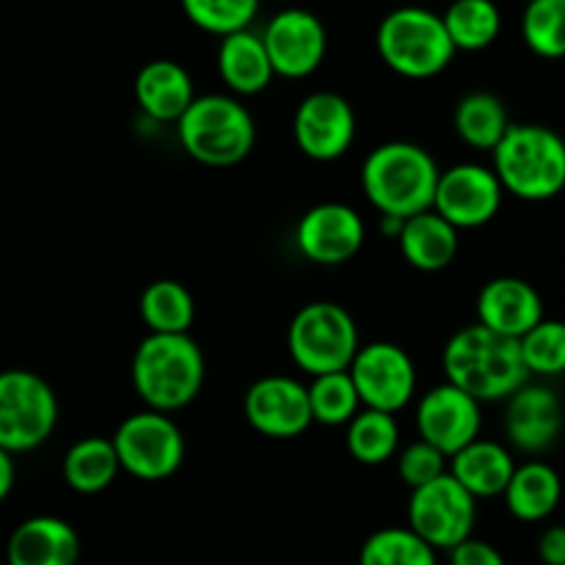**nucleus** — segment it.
Masks as SVG:
<instances>
[{"label": "nucleus", "mask_w": 565, "mask_h": 565, "mask_svg": "<svg viewBox=\"0 0 565 565\" xmlns=\"http://www.w3.org/2000/svg\"><path fill=\"white\" fill-rule=\"evenodd\" d=\"M441 367L450 384L461 386L480 403L508 401L530 381L522 342L483 323L467 326L450 337Z\"/></svg>", "instance_id": "1"}, {"label": "nucleus", "mask_w": 565, "mask_h": 565, "mask_svg": "<svg viewBox=\"0 0 565 565\" xmlns=\"http://www.w3.org/2000/svg\"><path fill=\"white\" fill-rule=\"evenodd\" d=\"M441 171L434 154L412 141H390L367 154L362 191L381 215H412L434 210Z\"/></svg>", "instance_id": "2"}, {"label": "nucleus", "mask_w": 565, "mask_h": 565, "mask_svg": "<svg viewBox=\"0 0 565 565\" xmlns=\"http://www.w3.org/2000/svg\"><path fill=\"white\" fill-rule=\"evenodd\" d=\"M132 386L154 412H180L199 397L204 386V353L191 334H158L132 353Z\"/></svg>", "instance_id": "3"}, {"label": "nucleus", "mask_w": 565, "mask_h": 565, "mask_svg": "<svg viewBox=\"0 0 565 565\" xmlns=\"http://www.w3.org/2000/svg\"><path fill=\"white\" fill-rule=\"evenodd\" d=\"M494 171L522 202H550L565 191V141L544 125H511L494 149Z\"/></svg>", "instance_id": "4"}, {"label": "nucleus", "mask_w": 565, "mask_h": 565, "mask_svg": "<svg viewBox=\"0 0 565 565\" xmlns=\"http://www.w3.org/2000/svg\"><path fill=\"white\" fill-rule=\"evenodd\" d=\"M375 47L392 72L412 81L436 77L458 53L445 17L423 6H401L381 20Z\"/></svg>", "instance_id": "5"}, {"label": "nucleus", "mask_w": 565, "mask_h": 565, "mask_svg": "<svg viewBox=\"0 0 565 565\" xmlns=\"http://www.w3.org/2000/svg\"><path fill=\"white\" fill-rule=\"evenodd\" d=\"M182 149L196 163L226 169L248 158L257 141V127L246 105L226 94H204L177 121Z\"/></svg>", "instance_id": "6"}, {"label": "nucleus", "mask_w": 565, "mask_h": 565, "mask_svg": "<svg viewBox=\"0 0 565 565\" xmlns=\"http://www.w3.org/2000/svg\"><path fill=\"white\" fill-rule=\"evenodd\" d=\"M359 348L356 320L334 301L307 303L287 329V351L309 375L351 370Z\"/></svg>", "instance_id": "7"}, {"label": "nucleus", "mask_w": 565, "mask_h": 565, "mask_svg": "<svg viewBox=\"0 0 565 565\" xmlns=\"http://www.w3.org/2000/svg\"><path fill=\"white\" fill-rule=\"evenodd\" d=\"M58 423V401L42 375L6 370L0 375V450L14 456L42 447Z\"/></svg>", "instance_id": "8"}, {"label": "nucleus", "mask_w": 565, "mask_h": 565, "mask_svg": "<svg viewBox=\"0 0 565 565\" xmlns=\"http://www.w3.org/2000/svg\"><path fill=\"white\" fill-rule=\"evenodd\" d=\"M119 452L121 472L132 475L143 483L169 480L185 458V439L174 419L166 412L130 414L110 436Z\"/></svg>", "instance_id": "9"}, {"label": "nucleus", "mask_w": 565, "mask_h": 565, "mask_svg": "<svg viewBox=\"0 0 565 565\" xmlns=\"http://www.w3.org/2000/svg\"><path fill=\"white\" fill-rule=\"evenodd\" d=\"M478 522V497L452 472H445L434 483L419 486L408 500V527L417 530L436 550H456L472 539Z\"/></svg>", "instance_id": "10"}, {"label": "nucleus", "mask_w": 565, "mask_h": 565, "mask_svg": "<svg viewBox=\"0 0 565 565\" xmlns=\"http://www.w3.org/2000/svg\"><path fill=\"white\" fill-rule=\"evenodd\" d=\"M351 375L367 408L397 414L417 392V367L395 342H370L359 348Z\"/></svg>", "instance_id": "11"}, {"label": "nucleus", "mask_w": 565, "mask_h": 565, "mask_svg": "<svg viewBox=\"0 0 565 565\" xmlns=\"http://www.w3.org/2000/svg\"><path fill=\"white\" fill-rule=\"evenodd\" d=\"M243 414L248 425L268 439H296L315 423L309 386L290 375L254 381L243 401Z\"/></svg>", "instance_id": "12"}, {"label": "nucleus", "mask_w": 565, "mask_h": 565, "mask_svg": "<svg viewBox=\"0 0 565 565\" xmlns=\"http://www.w3.org/2000/svg\"><path fill=\"white\" fill-rule=\"evenodd\" d=\"M292 136L298 149L318 163L342 158L356 138L353 105L334 92L309 94L292 116Z\"/></svg>", "instance_id": "13"}, {"label": "nucleus", "mask_w": 565, "mask_h": 565, "mask_svg": "<svg viewBox=\"0 0 565 565\" xmlns=\"http://www.w3.org/2000/svg\"><path fill=\"white\" fill-rule=\"evenodd\" d=\"M502 196L505 185L494 169L480 163H458L441 171L434 210L458 230H478L500 213Z\"/></svg>", "instance_id": "14"}, {"label": "nucleus", "mask_w": 565, "mask_h": 565, "mask_svg": "<svg viewBox=\"0 0 565 565\" xmlns=\"http://www.w3.org/2000/svg\"><path fill=\"white\" fill-rule=\"evenodd\" d=\"M480 425H483V414H480L478 397L450 381L425 392L417 406L419 439L436 445L450 458L480 439Z\"/></svg>", "instance_id": "15"}, {"label": "nucleus", "mask_w": 565, "mask_h": 565, "mask_svg": "<svg viewBox=\"0 0 565 565\" xmlns=\"http://www.w3.org/2000/svg\"><path fill=\"white\" fill-rule=\"evenodd\" d=\"M263 39L276 75L290 81H301L318 72L329 50L323 22L307 9H285L270 17Z\"/></svg>", "instance_id": "16"}, {"label": "nucleus", "mask_w": 565, "mask_h": 565, "mask_svg": "<svg viewBox=\"0 0 565 565\" xmlns=\"http://www.w3.org/2000/svg\"><path fill=\"white\" fill-rule=\"evenodd\" d=\"M364 221L342 202L309 207L296 226V243L315 265H342L359 254L364 243Z\"/></svg>", "instance_id": "17"}, {"label": "nucleus", "mask_w": 565, "mask_h": 565, "mask_svg": "<svg viewBox=\"0 0 565 565\" xmlns=\"http://www.w3.org/2000/svg\"><path fill=\"white\" fill-rule=\"evenodd\" d=\"M508 441L524 456L552 450L563 434V403L546 384H524L508 397L505 408Z\"/></svg>", "instance_id": "18"}, {"label": "nucleus", "mask_w": 565, "mask_h": 565, "mask_svg": "<svg viewBox=\"0 0 565 565\" xmlns=\"http://www.w3.org/2000/svg\"><path fill=\"white\" fill-rule=\"evenodd\" d=\"M544 320V301L530 281L516 276L491 279L478 296V323L522 340Z\"/></svg>", "instance_id": "19"}, {"label": "nucleus", "mask_w": 565, "mask_h": 565, "mask_svg": "<svg viewBox=\"0 0 565 565\" xmlns=\"http://www.w3.org/2000/svg\"><path fill=\"white\" fill-rule=\"evenodd\" d=\"M81 539L58 516H31L17 524L6 550L9 565H77Z\"/></svg>", "instance_id": "20"}, {"label": "nucleus", "mask_w": 565, "mask_h": 565, "mask_svg": "<svg viewBox=\"0 0 565 565\" xmlns=\"http://www.w3.org/2000/svg\"><path fill=\"white\" fill-rule=\"evenodd\" d=\"M138 108L154 121H180L182 114L193 105V81L177 61L158 58L141 66L136 83Z\"/></svg>", "instance_id": "21"}, {"label": "nucleus", "mask_w": 565, "mask_h": 565, "mask_svg": "<svg viewBox=\"0 0 565 565\" xmlns=\"http://www.w3.org/2000/svg\"><path fill=\"white\" fill-rule=\"evenodd\" d=\"M218 75L226 83V88L241 94V97H254V94L265 92L276 75L265 39L248 28L221 39Z\"/></svg>", "instance_id": "22"}, {"label": "nucleus", "mask_w": 565, "mask_h": 565, "mask_svg": "<svg viewBox=\"0 0 565 565\" xmlns=\"http://www.w3.org/2000/svg\"><path fill=\"white\" fill-rule=\"evenodd\" d=\"M397 246H401L403 259L412 268L423 270V274H436V270H445L456 259L458 226L450 224L436 210H425V213L406 218V226L397 237Z\"/></svg>", "instance_id": "23"}, {"label": "nucleus", "mask_w": 565, "mask_h": 565, "mask_svg": "<svg viewBox=\"0 0 565 565\" xmlns=\"http://www.w3.org/2000/svg\"><path fill=\"white\" fill-rule=\"evenodd\" d=\"M450 472L472 491L478 500H491V497H502L511 486L516 463L508 447L500 441L475 439L463 450H458L450 458Z\"/></svg>", "instance_id": "24"}, {"label": "nucleus", "mask_w": 565, "mask_h": 565, "mask_svg": "<svg viewBox=\"0 0 565 565\" xmlns=\"http://www.w3.org/2000/svg\"><path fill=\"white\" fill-rule=\"evenodd\" d=\"M505 508L519 522H544L563 500V480L546 461H527L516 467L505 494Z\"/></svg>", "instance_id": "25"}, {"label": "nucleus", "mask_w": 565, "mask_h": 565, "mask_svg": "<svg viewBox=\"0 0 565 565\" xmlns=\"http://www.w3.org/2000/svg\"><path fill=\"white\" fill-rule=\"evenodd\" d=\"M121 472L119 452L114 439L105 436H86L66 450L64 480L77 494H99L108 489Z\"/></svg>", "instance_id": "26"}, {"label": "nucleus", "mask_w": 565, "mask_h": 565, "mask_svg": "<svg viewBox=\"0 0 565 565\" xmlns=\"http://www.w3.org/2000/svg\"><path fill=\"white\" fill-rule=\"evenodd\" d=\"M452 125L463 143L483 152H494L505 132L511 130L505 103L491 92H472L458 99Z\"/></svg>", "instance_id": "27"}, {"label": "nucleus", "mask_w": 565, "mask_h": 565, "mask_svg": "<svg viewBox=\"0 0 565 565\" xmlns=\"http://www.w3.org/2000/svg\"><path fill=\"white\" fill-rule=\"evenodd\" d=\"M345 445L353 461L364 463V467H381L395 458L397 445H401V425L392 412L364 406L348 423Z\"/></svg>", "instance_id": "28"}, {"label": "nucleus", "mask_w": 565, "mask_h": 565, "mask_svg": "<svg viewBox=\"0 0 565 565\" xmlns=\"http://www.w3.org/2000/svg\"><path fill=\"white\" fill-rule=\"evenodd\" d=\"M141 318L147 329L158 334H188L196 318V303L185 285L174 279H160L143 290Z\"/></svg>", "instance_id": "29"}, {"label": "nucleus", "mask_w": 565, "mask_h": 565, "mask_svg": "<svg viewBox=\"0 0 565 565\" xmlns=\"http://www.w3.org/2000/svg\"><path fill=\"white\" fill-rule=\"evenodd\" d=\"M441 17L456 47L463 53L491 47L502 31V14L494 0H452Z\"/></svg>", "instance_id": "30"}, {"label": "nucleus", "mask_w": 565, "mask_h": 565, "mask_svg": "<svg viewBox=\"0 0 565 565\" xmlns=\"http://www.w3.org/2000/svg\"><path fill=\"white\" fill-rule=\"evenodd\" d=\"M436 546H430L417 530L384 527L375 530L359 552V565H439Z\"/></svg>", "instance_id": "31"}, {"label": "nucleus", "mask_w": 565, "mask_h": 565, "mask_svg": "<svg viewBox=\"0 0 565 565\" xmlns=\"http://www.w3.org/2000/svg\"><path fill=\"white\" fill-rule=\"evenodd\" d=\"M309 401H312L315 423L331 425V428H337V425H348L364 406L351 370L312 375V384H309Z\"/></svg>", "instance_id": "32"}, {"label": "nucleus", "mask_w": 565, "mask_h": 565, "mask_svg": "<svg viewBox=\"0 0 565 565\" xmlns=\"http://www.w3.org/2000/svg\"><path fill=\"white\" fill-rule=\"evenodd\" d=\"M522 39L541 58H565V0H530Z\"/></svg>", "instance_id": "33"}, {"label": "nucleus", "mask_w": 565, "mask_h": 565, "mask_svg": "<svg viewBox=\"0 0 565 565\" xmlns=\"http://www.w3.org/2000/svg\"><path fill=\"white\" fill-rule=\"evenodd\" d=\"M180 3L191 25L221 39L252 28L259 11V0H180Z\"/></svg>", "instance_id": "34"}, {"label": "nucleus", "mask_w": 565, "mask_h": 565, "mask_svg": "<svg viewBox=\"0 0 565 565\" xmlns=\"http://www.w3.org/2000/svg\"><path fill=\"white\" fill-rule=\"evenodd\" d=\"M522 356L530 375L557 379L565 373V323L563 320H541L522 340Z\"/></svg>", "instance_id": "35"}, {"label": "nucleus", "mask_w": 565, "mask_h": 565, "mask_svg": "<svg viewBox=\"0 0 565 565\" xmlns=\"http://www.w3.org/2000/svg\"><path fill=\"white\" fill-rule=\"evenodd\" d=\"M447 458L450 456H445L439 447L419 439L397 456V472H401L403 483L414 491L419 486H428L436 478H441L447 472Z\"/></svg>", "instance_id": "36"}, {"label": "nucleus", "mask_w": 565, "mask_h": 565, "mask_svg": "<svg viewBox=\"0 0 565 565\" xmlns=\"http://www.w3.org/2000/svg\"><path fill=\"white\" fill-rule=\"evenodd\" d=\"M450 565H508L502 552L497 546H491L489 541L467 539L463 544H458L456 550H450Z\"/></svg>", "instance_id": "37"}, {"label": "nucleus", "mask_w": 565, "mask_h": 565, "mask_svg": "<svg viewBox=\"0 0 565 565\" xmlns=\"http://www.w3.org/2000/svg\"><path fill=\"white\" fill-rule=\"evenodd\" d=\"M539 557L544 565H565V524L544 530L539 541Z\"/></svg>", "instance_id": "38"}, {"label": "nucleus", "mask_w": 565, "mask_h": 565, "mask_svg": "<svg viewBox=\"0 0 565 565\" xmlns=\"http://www.w3.org/2000/svg\"><path fill=\"white\" fill-rule=\"evenodd\" d=\"M14 452L0 450V500H6L11 489H14Z\"/></svg>", "instance_id": "39"}, {"label": "nucleus", "mask_w": 565, "mask_h": 565, "mask_svg": "<svg viewBox=\"0 0 565 565\" xmlns=\"http://www.w3.org/2000/svg\"><path fill=\"white\" fill-rule=\"evenodd\" d=\"M524 3H530V0H524Z\"/></svg>", "instance_id": "40"}, {"label": "nucleus", "mask_w": 565, "mask_h": 565, "mask_svg": "<svg viewBox=\"0 0 565 565\" xmlns=\"http://www.w3.org/2000/svg\"><path fill=\"white\" fill-rule=\"evenodd\" d=\"M6 565H9V563H6Z\"/></svg>", "instance_id": "41"}]
</instances>
